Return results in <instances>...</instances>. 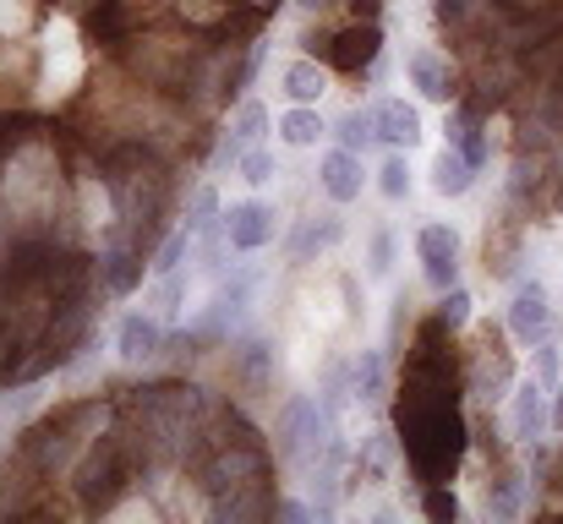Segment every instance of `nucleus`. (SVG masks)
<instances>
[{"instance_id": "obj_14", "label": "nucleus", "mask_w": 563, "mask_h": 524, "mask_svg": "<svg viewBox=\"0 0 563 524\" xmlns=\"http://www.w3.org/2000/svg\"><path fill=\"white\" fill-rule=\"evenodd\" d=\"M165 317H154V312H132V317H121V328H115V349H121V360H132V366H143V360H159L165 355Z\"/></svg>"}, {"instance_id": "obj_17", "label": "nucleus", "mask_w": 563, "mask_h": 524, "mask_svg": "<svg viewBox=\"0 0 563 524\" xmlns=\"http://www.w3.org/2000/svg\"><path fill=\"white\" fill-rule=\"evenodd\" d=\"M373 115H377V143H383V148H405V154H410V148L421 143V110H416V104L383 99Z\"/></svg>"}, {"instance_id": "obj_39", "label": "nucleus", "mask_w": 563, "mask_h": 524, "mask_svg": "<svg viewBox=\"0 0 563 524\" xmlns=\"http://www.w3.org/2000/svg\"><path fill=\"white\" fill-rule=\"evenodd\" d=\"M509 11H537V5H553V0H504Z\"/></svg>"}, {"instance_id": "obj_40", "label": "nucleus", "mask_w": 563, "mask_h": 524, "mask_svg": "<svg viewBox=\"0 0 563 524\" xmlns=\"http://www.w3.org/2000/svg\"><path fill=\"white\" fill-rule=\"evenodd\" d=\"M296 5H301V11H329L334 0H296Z\"/></svg>"}, {"instance_id": "obj_33", "label": "nucleus", "mask_w": 563, "mask_h": 524, "mask_svg": "<svg viewBox=\"0 0 563 524\" xmlns=\"http://www.w3.org/2000/svg\"><path fill=\"white\" fill-rule=\"evenodd\" d=\"M432 317H438V323H449V328H465V323H471V290H460V285H449Z\"/></svg>"}, {"instance_id": "obj_30", "label": "nucleus", "mask_w": 563, "mask_h": 524, "mask_svg": "<svg viewBox=\"0 0 563 524\" xmlns=\"http://www.w3.org/2000/svg\"><path fill=\"white\" fill-rule=\"evenodd\" d=\"M219 219H224V213H219V191H213V186H197V191H191L187 219H181V224H187L191 235H202V230H213Z\"/></svg>"}, {"instance_id": "obj_37", "label": "nucleus", "mask_w": 563, "mask_h": 524, "mask_svg": "<svg viewBox=\"0 0 563 524\" xmlns=\"http://www.w3.org/2000/svg\"><path fill=\"white\" fill-rule=\"evenodd\" d=\"M274 514H279L285 524H307V520H312V509H307V503H279Z\"/></svg>"}, {"instance_id": "obj_25", "label": "nucleus", "mask_w": 563, "mask_h": 524, "mask_svg": "<svg viewBox=\"0 0 563 524\" xmlns=\"http://www.w3.org/2000/svg\"><path fill=\"white\" fill-rule=\"evenodd\" d=\"M388 459H394V437L388 432H373V437H362V448H356V481H383V470H388Z\"/></svg>"}, {"instance_id": "obj_9", "label": "nucleus", "mask_w": 563, "mask_h": 524, "mask_svg": "<svg viewBox=\"0 0 563 524\" xmlns=\"http://www.w3.org/2000/svg\"><path fill=\"white\" fill-rule=\"evenodd\" d=\"M224 235H230V252H263V246L279 235V213H274L268 202H257V197L230 202V213H224Z\"/></svg>"}, {"instance_id": "obj_28", "label": "nucleus", "mask_w": 563, "mask_h": 524, "mask_svg": "<svg viewBox=\"0 0 563 524\" xmlns=\"http://www.w3.org/2000/svg\"><path fill=\"white\" fill-rule=\"evenodd\" d=\"M191 241H197V235H191L187 224H176V230H170V235L159 241V252H154V274H159V279H165V274H181V268H187Z\"/></svg>"}, {"instance_id": "obj_21", "label": "nucleus", "mask_w": 563, "mask_h": 524, "mask_svg": "<svg viewBox=\"0 0 563 524\" xmlns=\"http://www.w3.org/2000/svg\"><path fill=\"white\" fill-rule=\"evenodd\" d=\"M279 88H285L290 104H318V99L329 93V77H323L318 60H290V66L279 71Z\"/></svg>"}, {"instance_id": "obj_18", "label": "nucleus", "mask_w": 563, "mask_h": 524, "mask_svg": "<svg viewBox=\"0 0 563 524\" xmlns=\"http://www.w3.org/2000/svg\"><path fill=\"white\" fill-rule=\"evenodd\" d=\"M274 509H279V498H274V481H268V487H241V492L208 498V514H213V520H230V524L268 520Z\"/></svg>"}, {"instance_id": "obj_7", "label": "nucleus", "mask_w": 563, "mask_h": 524, "mask_svg": "<svg viewBox=\"0 0 563 524\" xmlns=\"http://www.w3.org/2000/svg\"><path fill=\"white\" fill-rule=\"evenodd\" d=\"M416 257H421V274H427L432 290L460 285V235L449 224H421L416 230Z\"/></svg>"}, {"instance_id": "obj_26", "label": "nucleus", "mask_w": 563, "mask_h": 524, "mask_svg": "<svg viewBox=\"0 0 563 524\" xmlns=\"http://www.w3.org/2000/svg\"><path fill=\"white\" fill-rule=\"evenodd\" d=\"M263 132H268V110H263L257 99H241V104H235V115H230V137H235L241 148H257V143H263Z\"/></svg>"}, {"instance_id": "obj_22", "label": "nucleus", "mask_w": 563, "mask_h": 524, "mask_svg": "<svg viewBox=\"0 0 563 524\" xmlns=\"http://www.w3.org/2000/svg\"><path fill=\"white\" fill-rule=\"evenodd\" d=\"M329 132V121L318 115V104H290L279 115V143L285 148H318V137Z\"/></svg>"}, {"instance_id": "obj_29", "label": "nucleus", "mask_w": 563, "mask_h": 524, "mask_svg": "<svg viewBox=\"0 0 563 524\" xmlns=\"http://www.w3.org/2000/svg\"><path fill=\"white\" fill-rule=\"evenodd\" d=\"M377 191L388 202H405L410 197V165H405V148H388V159L377 165Z\"/></svg>"}, {"instance_id": "obj_20", "label": "nucleus", "mask_w": 563, "mask_h": 524, "mask_svg": "<svg viewBox=\"0 0 563 524\" xmlns=\"http://www.w3.org/2000/svg\"><path fill=\"white\" fill-rule=\"evenodd\" d=\"M383 393H388V349H362L351 360V399L377 404Z\"/></svg>"}, {"instance_id": "obj_3", "label": "nucleus", "mask_w": 563, "mask_h": 524, "mask_svg": "<svg viewBox=\"0 0 563 524\" xmlns=\"http://www.w3.org/2000/svg\"><path fill=\"white\" fill-rule=\"evenodd\" d=\"M110 421H115V415H110L104 399H71V404L38 415V421L16 437V454L55 487V476H66V470L77 465V454H82Z\"/></svg>"}, {"instance_id": "obj_4", "label": "nucleus", "mask_w": 563, "mask_h": 524, "mask_svg": "<svg viewBox=\"0 0 563 524\" xmlns=\"http://www.w3.org/2000/svg\"><path fill=\"white\" fill-rule=\"evenodd\" d=\"M191 470H197V487L208 498H224V492H241V487H268L274 454H268V443H213L191 459Z\"/></svg>"}, {"instance_id": "obj_10", "label": "nucleus", "mask_w": 563, "mask_h": 524, "mask_svg": "<svg viewBox=\"0 0 563 524\" xmlns=\"http://www.w3.org/2000/svg\"><path fill=\"white\" fill-rule=\"evenodd\" d=\"M548 426H553V404H548V382H520L515 393H509V432H515V443H542L548 437Z\"/></svg>"}, {"instance_id": "obj_16", "label": "nucleus", "mask_w": 563, "mask_h": 524, "mask_svg": "<svg viewBox=\"0 0 563 524\" xmlns=\"http://www.w3.org/2000/svg\"><path fill=\"white\" fill-rule=\"evenodd\" d=\"M230 371H235V382L246 388V393H268V382H274V349L268 339H230Z\"/></svg>"}, {"instance_id": "obj_5", "label": "nucleus", "mask_w": 563, "mask_h": 524, "mask_svg": "<svg viewBox=\"0 0 563 524\" xmlns=\"http://www.w3.org/2000/svg\"><path fill=\"white\" fill-rule=\"evenodd\" d=\"M307 49H312L329 71L362 77V71H373L377 55H383V27L367 22V16H351V22H345V27H334V33H312V38H307Z\"/></svg>"}, {"instance_id": "obj_8", "label": "nucleus", "mask_w": 563, "mask_h": 524, "mask_svg": "<svg viewBox=\"0 0 563 524\" xmlns=\"http://www.w3.org/2000/svg\"><path fill=\"white\" fill-rule=\"evenodd\" d=\"M509 334H515L520 345H537V339L559 334V323H553V301H548V285H542V279L515 285V301H509Z\"/></svg>"}, {"instance_id": "obj_1", "label": "nucleus", "mask_w": 563, "mask_h": 524, "mask_svg": "<svg viewBox=\"0 0 563 524\" xmlns=\"http://www.w3.org/2000/svg\"><path fill=\"white\" fill-rule=\"evenodd\" d=\"M99 186H104V197H110V208H115V219H121L115 235H126V241L154 263L159 241L170 235L165 219H170V202H176V175L165 165V154L148 148L143 137H126V143L104 148Z\"/></svg>"}, {"instance_id": "obj_13", "label": "nucleus", "mask_w": 563, "mask_h": 524, "mask_svg": "<svg viewBox=\"0 0 563 524\" xmlns=\"http://www.w3.org/2000/svg\"><path fill=\"white\" fill-rule=\"evenodd\" d=\"M318 186H323V197L329 202H356L362 197V186H367V170H362V154H351V148H329L323 159H318Z\"/></svg>"}, {"instance_id": "obj_2", "label": "nucleus", "mask_w": 563, "mask_h": 524, "mask_svg": "<svg viewBox=\"0 0 563 524\" xmlns=\"http://www.w3.org/2000/svg\"><path fill=\"white\" fill-rule=\"evenodd\" d=\"M143 476H154V465H148L143 443L132 437V426L115 415V421L77 454V465H71L77 509H82V514H115L121 498H126Z\"/></svg>"}, {"instance_id": "obj_35", "label": "nucleus", "mask_w": 563, "mask_h": 524, "mask_svg": "<svg viewBox=\"0 0 563 524\" xmlns=\"http://www.w3.org/2000/svg\"><path fill=\"white\" fill-rule=\"evenodd\" d=\"M537 382H559V371H563V345H559V334H548V339H537Z\"/></svg>"}, {"instance_id": "obj_12", "label": "nucleus", "mask_w": 563, "mask_h": 524, "mask_svg": "<svg viewBox=\"0 0 563 524\" xmlns=\"http://www.w3.org/2000/svg\"><path fill=\"white\" fill-rule=\"evenodd\" d=\"M143 263L148 257L126 235H110V246L99 252V285H104V296H132L143 285Z\"/></svg>"}, {"instance_id": "obj_23", "label": "nucleus", "mask_w": 563, "mask_h": 524, "mask_svg": "<svg viewBox=\"0 0 563 524\" xmlns=\"http://www.w3.org/2000/svg\"><path fill=\"white\" fill-rule=\"evenodd\" d=\"M476 186V165L460 154V148H443L438 159H432V191L438 197H465Z\"/></svg>"}, {"instance_id": "obj_36", "label": "nucleus", "mask_w": 563, "mask_h": 524, "mask_svg": "<svg viewBox=\"0 0 563 524\" xmlns=\"http://www.w3.org/2000/svg\"><path fill=\"white\" fill-rule=\"evenodd\" d=\"M235 170H241V180H246V186H268V180H274V154H263V148H246Z\"/></svg>"}, {"instance_id": "obj_32", "label": "nucleus", "mask_w": 563, "mask_h": 524, "mask_svg": "<svg viewBox=\"0 0 563 524\" xmlns=\"http://www.w3.org/2000/svg\"><path fill=\"white\" fill-rule=\"evenodd\" d=\"M181 306H187V285H181V274H165V279H159V290H154V317H165V323H170Z\"/></svg>"}, {"instance_id": "obj_27", "label": "nucleus", "mask_w": 563, "mask_h": 524, "mask_svg": "<svg viewBox=\"0 0 563 524\" xmlns=\"http://www.w3.org/2000/svg\"><path fill=\"white\" fill-rule=\"evenodd\" d=\"M334 137H340V148H351V154H367V148L377 143V115H373V110H351V115H340Z\"/></svg>"}, {"instance_id": "obj_34", "label": "nucleus", "mask_w": 563, "mask_h": 524, "mask_svg": "<svg viewBox=\"0 0 563 524\" xmlns=\"http://www.w3.org/2000/svg\"><path fill=\"white\" fill-rule=\"evenodd\" d=\"M367 274H373V279H388V274H394V235H388L383 224H377L373 241H367Z\"/></svg>"}, {"instance_id": "obj_38", "label": "nucleus", "mask_w": 563, "mask_h": 524, "mask_svg": "<svg viewBox=\"0 0 563 524\" xmlns=\"http://www.w3.org/2000/svg\"><path fill=\"white\" fill-rule=\"evenodd\" d=\"M235 5H246V11H257V16H274L285 0H235Z\"/></svg>"}, {"instance_id": "obj_15", "label": "nucleus", "mask_w": 563, "mask_h": 524, "mask_svg": "<svg viewBox=\"0 0 563 524\" xmlns=\"http://www.w3.org/2000/svg\"><path fill=\"white\" fill-rule=\"evenodd\" d=\"M405 77H410V88H416L421 99H432V104H454V99H460L449 60L432 55V49H410V55H405Z\"/></svg>"}, {"instance_id": "obj_11", "label": "nucleus", "mask_w": 563, "mask_h": 524, "mask_svg": "<svg viewBox=\"0 0 563 524\" xmlns=\"http://www.w3.org/2000/svg\"><path fill=\"white\" fill-rule=\"evenodd\" d=\"M137 22H143V11H137L132 0H93V5L82 11V33H88V44H99V49H121V44L137 33Z\"/></svg>"}, {"instance_id": "obj_41", "label": "nucleus", "mask_w": 563, "mask_h": 524, "mask_svg": "<svg viewBox=\"0 0 563 524\" xmlns=\"http://www.w3.org/2000/svg\"><path fill=\"white\" fill-rule=\"evenodd\" d=\"M553 426H563V382H559V404H553Z\"/></svg>"}, {"instance_id": "obj_24", "label": "nucleus", "mask_w": 563, "mask_h": 524, "mask_svg": "<svg viewBox=\"0 0 563 524\" xmlns=\"http://www.w3.org/2000/svg\"><path fill=\"white\" fill-rule=\"evenodd\" d=\"M340 235H345V219H334V213H323V224L307 219V224L290 235V257H296V263H312V257H318L323 246H334Z\"/></svg>"}, {"instance_id": "obj_6", "label": "nucleus", "mask_w": 563, "mask_h": 524, "mask_svg": "<svg viewBox=\"0 0 563 524\" xmlns=\"http://www.w3.org/2000/svg\"><path fill=\"white\" fill-rule=\"evenodd\" d=\"M509 388H515V360L504 349V334L487 323V328H476V349H465V393L504 399Z\"/></svg>"}, {"instance_id": "obj_31", "label": "nucleus", "mask_w": 563, "mask_h": 524, "mask_svg": "<svg viewBox=\"0 0 563 524\" xmlns=\"http://www.w3.org/2000/svg\"><path fill=\"white\" fill-rule=\"evenodd\" d=\"M421 514L432 524H454L460 520V498L449 492V481L443 487H421Z\"/></svg>"}, {"instance_id": "obj_19", "label": "nucleus", "mask_w": 563, "mask_h": 524, "mask_svg": "<svg viewBox=\"0 0 563 524\" xmlns=\"http://www.w3.org/2000/svg\"><path fill=\"white\" fill-rule=\"evenodd\" d=\"M520 509H526V470L498 465L487 476V520H520Z\"/></svg>"}]
</instances>
